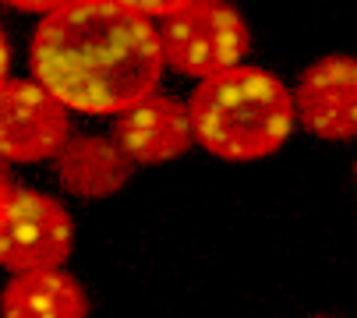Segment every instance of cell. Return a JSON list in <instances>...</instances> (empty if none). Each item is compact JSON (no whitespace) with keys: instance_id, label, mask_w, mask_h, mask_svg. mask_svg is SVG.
Returning a JSON list of instances; mask_svg holds the SVG:
<instances>
[{"instance_id":"1","label":"cell","mask_w":357,"mask_h":318,"mask_svg":"<svg viewBox=\"0 0 357 318\" xmlns=\"http://www.w3.org/2000/svg\"><path fill=\"white\" fill-rule=\"evenodd\" d=\"M29 68L71 114L117 117L156 92L167 64L152 18L117 0H75L39 18Z\"/></svg>"},{"instance_id":"2","label":"cell","mask_w":357,"mask_h":318,"mask_svg":"<svg viewBox=\"0 0 357 318\" xmlns=\"http://www.w3.org/2000/svg\"><path fill=\"white\" fill-rule=\"evenodd\" d=\"M195 145L223 163L266 159L294 131V92L266 68L237 64L198 82L191 99Z\"/></svg>"},{"instance_id":"3","label":"cell","mask_w":357,"mask_h":318,"mask_svg":"<svg viewBox=\"0 0 357 318\" xmlns=\"http://www.w3.org/2000/svg\"><path fill=\"white\" fill-rule=\"evenodd\" d=\"M163 64L184 78L206 82L220 71L244 64L251 50V29L227 0H202L160 25Z\"/></svg>"},{"instance_id":"4","label":"cell","mask_w":357,"mask_h":318,"mask_svg":"<svg viewBox=\"0 0 357 318\" xmlns=\"http://www.w3.org/2000/svg\"><path fill=\"white\" fill-rule=\"evenodd\" d=\"M75 251V220L54 198L32 188H15L0 216V269L11 276L64 269Z\"/></svg>"},{"instance_id":"5","label":"cell","mask_w":357,"mask_h":318,"mask_svg":"<svg viewBox=\"0 0 357 318\" xmlns=\"http://www.w3.org/2000/svg\"><path fill=\"white\" fill-rule=\"evenodd\" d=\"M71 138V110L36 78H8L0 85V159L18 167L46 163Z\"/></svg>"},{"instance_id":"6","label":"cell","mask_w":357,"mask_h":318,"mask_svg":"<svg viewBox=\"0 0 357 318\" xmlns=\"http://www.w3.org/2000/svg\"><path fill=\"white\" fill-rule=\"evenodd\" d=\"M294 92V114L322 142L357 138V57L333 53L301 71Z\"/></svg>"},{"instance_id":"7","label":"cell","mask_w":357,"mask_h":318,"mask_svg":"<svg viewBox=\"0 0 357 318\" xmlns=\"http://www.w3.org/2000/svg\"><path fill=\"white\" fill-rule=\"evenodd\" d=\"M114 138L135 167H163L195 145L188 99L170 92H149L114 117Z\"/></svg>"},{"instance_id":"8","label":"cell","mask_w":357,"mask_h":318,"mask_svg":"<svg viewBox=\"0 0 357 318\" xmlns=\"http://www.w3.org/2000/svg\"><path fill=\"white\" fill-rule=\"evenodd\" d=\"M57 181L75 198H114L135 174L128 152L110 135H71L68 145L54 156Z\"/></svg>"},{"instance_id":"9","label":"cell","mask_w":357,"mask_h":318,"mask_svg":"<svg viewBox=\"0 0 357 318\" xmlns=\"http://www.w3.org/2000/svg\"><path fill=\"white\" fill-rule=\"evenodd\" d=\"M0 318H89V294L68 269L18 273L0 290Z\"/></svg>"},{"instance_id":"10","label":"cell","mask_w":357,"mask_h":318,"mask_svg":"<svg viewBox=\"0 0 357 318\" xmlns=\"http://www.w3.org/2000/svg\"><path fill=\"white\" fill-rule=\"evenodd\" d=\"M121 8L135 11V15H145V18H170L184 8H195L202 0H117Z\"/></svg>"},{"instance_id":"11","label":"cell","mask_w":357,"mask_h":318,"mask_svg":"<svg viewBox=\"0 0 357 318\" xmlns=\"http://www.w3.org/2000/svg\"><path fill=\"white\" fill-rule=\"evenodd\" d=\"M0 4H8L15 11H29V15H54V11L75 4V0H0Z\"/></svg>"},{"instance_id":"12","label":"cell","mask_w":357,"mask_h":318,"mask_svg":"<svg viewBox=\"0 0 357 318\" xmlns=\"http://www.w3.org/2000/svg\"><path fill=\"white\" fill-rule=\"evenodd\" d=\"M11 163H4L0 159V216H4V209H8V202H11V195H15V181H11V170H8Z\"/></svg>"},{"instance_id":"13","label":"cell","mask_w":357,"mask_h":318,"mask_svg":"<svg viewBox=\"0 0 357 318\" xmlns=\"http://www.w3.org/2000/svg\"><path fill=\"white\" fill-rule=\"evenodd\" d=\"M8 71H11V50H8V36L0 29V85L8 82Z\"/></svg>"},{"instance_id":"14","label":"cell","mask_w":357,"mask_h":318,"mask_svg":"<svg viewBox=\"0 0 357 318\" xmlns=\"http://www.w3.org/2000/svg\"><path fill=\"white\" fill-rule=\"evenodd\" d=\"M354 188H357V159H354Z\"/></svg>"},{"instance_id":"15","label":"cell","mask_w":357,"mask_h":318,"mask_svg":"<svg viewBox=\"0 0 357 318\" xmlns=\"http://www.w3.org/2000/svg\"><path fill=\"white\" fill-rule=\"evenodd\" d=\"M319 318H329V315H319Z\"/></svg>"}]
</instances>
